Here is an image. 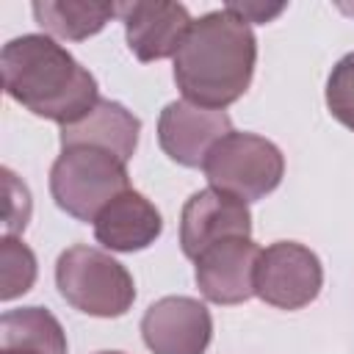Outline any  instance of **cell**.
Masks as SVG:
<instances>
[{
  "instance_id": "obj_1",
  "label": "cell",
  "mask_w": 354,
  "mask_h": 354,
  "mask_svg": "<svg viewBox=\"0 0 354 354\" xmlns=\"http://www.w3.org/2000/svg\"><path fill=\"white\" fill-rule=\"evenodd\" d=\"M257 66V36L246 19L230 8H216L194 19L174 55V83L183 100L224 111L252 86Z\"/></svg>"
},
{
  "instance_id": "obj_2",
  "label": "cell",
  "mask_w": 354,
  "mask_h": 354,
  "mask_svg": "<svg viewBox=\"0 0 354 354\" xmlns=\"http://www.w3.org/2000/svg\"><path fill=\"white\" fill-rule=\"evenodd\" d=\"M6 94L39 119L61 127L80 122L97 102L94 75L53 36L22 33L0 53Z\"/></svg>"
},
{
  "instance_id": "obj_3",
  "label": "cell",
  "mask_w": 354,
  "mask_h": 354,
  "mask_svg": "<svg viewBox=\"0 0 354 354\" xmlns=\"http://www.w3.org/2000/svg\"><path fill=\"white\" fill-rule=\"evenodd\" d=\"M55 288L72 310L91 318H122L136 301L133 274L108 252L86 243L58 254Z\"/></svg>"
},
{
  "instance_id": "obj_4",
  "label": "cell",
  "mask_w": 354,
  "mask_h": 354,
  "mask_svg": "<svg viewBox=\"0 0 354 354\" xmlns=\"http://www.w3.org/2000/svg\"><path fill=\"white\" fill-rule=\"evenodd\" d=\"M130 191L127 163L100 147H61V155L50 166V194L55 205L77 218L91 221L119 194Z\"/></svg>"
},
{
  "instance_id": "obj_5",
  "label": "cell",
  "mask_w": 354,
  "mask_h": 354,
  "mask_svg": "<svg viewBox=\"0 0 354 354\" xmlns=\"http://www.w3.org/2000/svg\"><path fill=\"white\" fill-rule=\"evenodd\" d=\"M202 171L210 188L249 205L279 188L285 177V158L274 141L257 133L232 130L210 147Z\"/></svg>"
},
{
  "instance_id": "obj_6",
  "label": "cell",
  "mask_w": 354,
  "mask_h": 354,
  "mask_svg": "<svg viewBox=\"0 0 354 354\" xmlns=\"http://www.w3.org/2000/svg\"><path fill=\"white\" fill-rule=\"evenodd\" d=\"M324 266L299 241H274L260 249L254 268V296L277 310H301L318 299Z\"/></svg>"
},
{
  "instance_id": "obj_7",
  "label": "cell",
  "mask_w": 354,
  "mask_h": 354,
  "mask_svg": "<svg viewBox=\"0 0 354 354\" xmlns=\"http://www.w3.org/2000/svg\"><path fill=\"white\" fill-rule=\"evenodd\" d=\"M141 337L152 354H205L213 340V315L194 296H163L147 307Z\"/></svg>"
},
{
  "instance_id": "obj_8",
  "label": "cell",
  "mask_w": 354,
  "mask_h": 354,
  "mask_svg": "<svg viewBox=\"0 0 354 354\" xmlns=\"http://www.w3.org/2000/svg\"><path fill=\"white\" fill-rule=\"evenodd\" d=\"M260 246L252 238L232 235L216 241L194 260V279L199 293L213 304H243L254 296V268Z\"/></svg>"
},
{
  "instance_id": "obj_9",
  "label": "cell",
  "mask_w": 354,
  "mask_h": 354,
  "mask_svg": "<svg viewBox=\"0 0 354 354\" xmlns=\"http://www.w3.org/2000/svg\"><path fill=\"white\" fill-rule=\"evenodd\" d=\"M232 133V119L227 111H213L194 105L188 100L169 102L158 116V144L169 160L185 169H202L210 147Z\"/></svg>"
},
{
  "instance_id": "obj_10",
  "label": "cell",
  "mask_w": 354,
  "mask_h": 354,
  "mask_svg": "<svg viewBox=\"0 0 354 354\" xmlns=\"http://www.w3.org/2000/svg\"><path fill=\"white\" fill-rule=\"evenodd\" d=\"M119 19L124 25L127 47L141 64L174 58L194 25L183 3L160 0L119 3Z\"/></svg>"
},
{
  "instance_id": "obj_11",
  "label": "cell",
  "mask_w": 354,
  "mask_h": 354,
  "mask_svg": "<svg viewBox=\"0 0 354 354\" xmlns=\"http://www.w3.org/2000/svg\"><path fill=\"white\" fill-rule=\"evenodd\" d=\"M232 235L252 238V213L246 202L218 188H202L185 199L180 213V249L188 260H196L207 246Z\"/></svg>"
},
{
  "instance_id": "obj_12",
  "label": "cell",
  "mask_w": 354,
  "mask_h": 354,
  "mask_svg": "<svg viewBox=\"0 0 354 354\" xmlns=\"http://www.w3.org/2000/svg\"><path fill=\"white\" fill-rule=\"evenodd\" d=\"M163 232L160 210L136 188L119 194L94 218V238L108 252L133 254L152 246Z\"/></svg>"
},
{
  "instance_id": "obj_13",
  "label": "cell",
  "mask_w": 354,
  "mask_h": 354,
  "mask_svg": "<svg viewBox=\"0 0 354 354\" xmlns=\"http://www.w3.org/2000/svg\"><path fill=\"white\" fill-rule=\"evenodd\" d=\"M141 119L116 100H102L75 124L61 127V147H100L113 152L119 160H130L138 147Z\"/></svg>"
},
{
  "instance_id": "obj_14",
  "label": "cell",
  "mask_w": 354,
  "mask_h": 354,
  "mask_svg": "<svg viewBox=\"0 0 354 354\" xmlns=\"http://www.w3.org/2000/svg\"><path fill=\"white\" fill-rule=\"evenodd\" d=\"M36 25L55 39L83 41L97 36L113 17L119 3H86V0H39L30 6Z\"/></svg>"
},
{
  "instance_id": "obj_15",
  "label": "cell",
  "mask_w": 354,
  "mask_h": 354,
  "mask_svg": "<svg viewBox=\"0 0 354 354\" xmlns=\"http://www.w3.org/2000/svg\"><path fill=\"white\" fill-rule=\"evenodd\" d=\"M0 343H25L66 354V332L47 307L6 310L0 318Z\"/></svg>"
},
{
  "instance_id": "obj_16",
  "label": "cell",
  "mask_w": 354,
  "mask_h": 354,
  "mask_svg": "<svg viewBox=\"0 0 354 354\" xmlns=\"http://www.w3.org/2000/svg\"><path fill=\"white\" fill-rule=\"evenodd\" d=\"M36 254L33 249L17 238V235H3L0 241V274H3V290L0 299L11 301L22 293H28L36 282Z\"/></svg>"
},
{
  "instance_id": "obj_17",
  "label": "cell",
  "mask_w": 354,
  "mask_h": 354,
  "mask_svg": "<svg viewBox=\"0 0 354 354\" xmlns=\"http://www.w3.org/2000/svg\"><path fill=\"white\" fill-rule=\"evenodd\" d=\"M326 108L329 113L354 133V53H346L326 77Z\"/></svg>"
},
{
  "instance_id": "obj_18",
  "label": "cell",
  "mask_w": 354,
  "mask_h": 354,
  "mask_svg": "<svg viewBox=\"0 0 354 354\" xmlns=\"http://www.w3.org/2000/svg\"><path fill=\"white\" fill-rule=\"evenodd\" d=\"M6 174V188H8V210H6V235H17L28 227L30 218V194L28 188L17 180L11 169H3Z\"/></svg>"
},
{
  "instance_id": "obj_19",
  "label": "cell",
  "mask_w": 354,
  "mask_h": 354,
  "mask_svg": "<svg viewBox=\"0 0 354 354\" xmlns=\"http://www.w3.org/2000/svg\"><path fill=\"white\" fill-rule=\"evenodd\" d=\"M224 8H230L232 14H238L241 19H246V22H268L271 17H277V14H282V8L285 6H257V3H230V6H224Z\"/></svg>"
},
{
  "instance_id": "obj_20",
  "label": "cell",
  "mask_w": 354,
  "mask_h": 354,
  "mask_svg": "<svg viewBox=\"0 0 354 354\" xmlns=\"http://www.w3.org/2000/svg\"><path fill=\"white\" fill-rule=\"evenodd\" d=\"M0 354H55L39 346H25V343H0Z\"/></svg>"
},
{
  "instance_id": "obj_21",
  "label": "cell",
  "mask_w": 354,
  "mask_h": 354,
  "mask_svg": "<svg viewBox=\"0 0 354 354\" xmlns=\"http://www.w3.org/2000/svg\"><path fill=\"white\" fill-rule=\"evenodd\" d=\"M97 354H124V351H97Z\"/></svg>"
}]
</instances>
